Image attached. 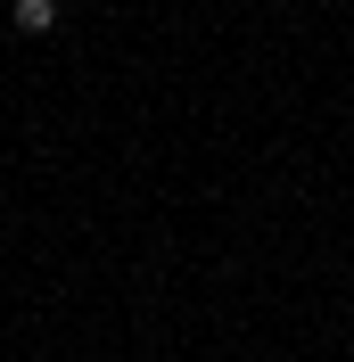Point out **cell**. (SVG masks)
<instances>
[{
    "instance_id": "cell-1",
    "label": "cell",
    "mask_w": 354,
    "mask_h": 362,
    "mask_svg": "<svg viewBox=\"0 0 354 362\" xmlns=\"http://www.w3.org/2000/svg\"><path fill=\"white\" fill-rule=\"evenodd\" d=\"M58 17H67V0H8V25H17L25 42H42V33H58Z\"/></svg>"
}]
</instances>
